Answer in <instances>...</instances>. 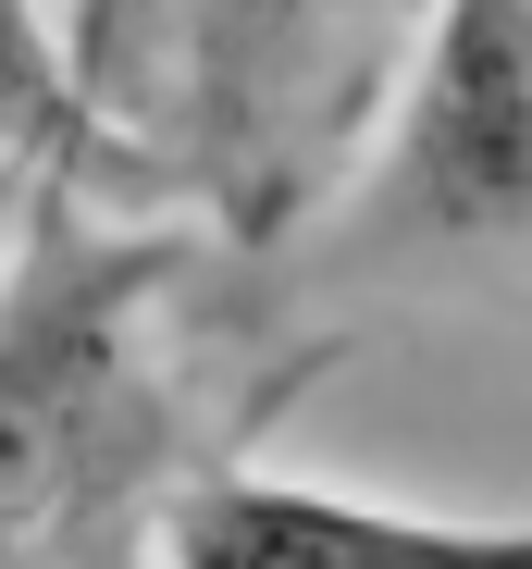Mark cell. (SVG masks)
<instances>
[{"mask_svg": "<svg viewBox=\"0 0 532 569\" xmlns=\"http://www.w3.org/2000/svg\"><path fill=\"white\" fill-rule=\"evenodd\" d=\"M0 161H13V173H50L62 161V62H50V26L38 13H0Z\"/></svg>", "mask_w": 532, "mask_h": 569, "instance_id": "cell-4", "label": "cell"}, {"mask_svg": "<svg viewBox=\"0 0 532 569\" xmlns=\"http://www.w3.org/2000/svg\"><path fill=\"white\" fill-rule=\"evenodd\" d=\"M397 13H62V161L50 186L74 199H137V211H199L235 248H273L334 186L360 173L397 74Z\"/></svg>", "mask_w": 532, "mask_h": 569, "instance_id": "cell-1", "label": "cell"}, {"mask_svg": "<svg viewBox=\"0 0 532 569\" xmlns=\"http://www.w3.org/2000/svg\"><path fill=\"white\" fill-rule=\"evenodd\" d=\"M161 569H532V520H459V508H384L347 483H273V470H187L161 496Z\"/></svg>", "mask_w": 532, "mask_h": 569, "instance_id": "cell-3", "label": "cell"}, {"mask_svg": "<svg viewBox=\"0 0 532 569\" xmlns=\"http://www.w3.org/2000/svg\"><path fill=\"white\" fill-rule=\"evenodd\" d=\"M532 236V13H433L409 38V74L334 186L322 272H397Z\"/></svg>", "mask_w": 532, "mask_h": 569, "instance_id": "cell-2", "label": "cell"}, {"mask_svg": "<svg viewBox=\"0 0 532 569\" xmlns=\"http://www.w3.org/2000/svg\"><path fill=\"white\" fill-rule=\"evenodd\" d=\"M161 545L149 532H87V545H62V557H38V569H149Z\"/></svg>", "mask_w": 532, "mask_h": 569, "instance_id": "cell-5", "label": "cell"}]
</instances>
